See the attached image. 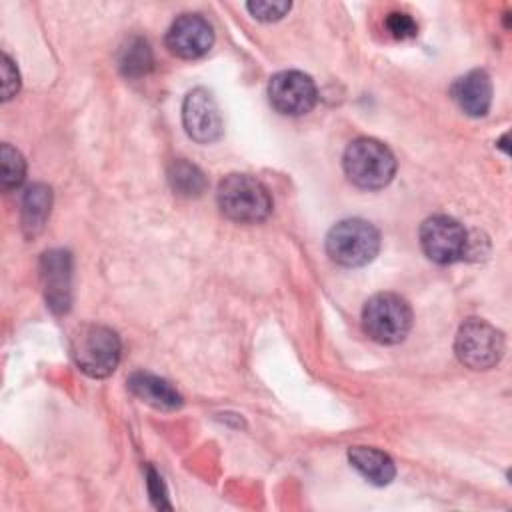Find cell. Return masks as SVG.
<instances>
[{
    "mask_svg": "<svg viewBox=\"0 0 512 512\" xmlns=\"http://www.w3.org/2000/svg\"><path fill=\"white\" fill-rule=\"evenodd\" d=\"M120 350L118 334L102 324H82L70 338L72 360L92 378L112 374L118 366Z\"/></svg>",
    "mask_w": 512,
    "mask_h": 512,
    "instance_id": "obj_1",
    "label": "cell"
},
{
    "mask_svg": "<svg viewBox=\"0 0 512 512\" xmlns=\"http://www.w3.org/2000/svg\"><path fill=\"white\" fill-rule=\"evenodd\" d=\"M222 214L240 224H256L272 212V198L266 186L248 174H230L216 192Z\"/></svg>",
    "mask_w": 512,
    "mask_h": 512,
    "instance_id": "obj_2",
    "label": "cell"
},
{
    "mask_svg": "<svg viewBox=\"0 0 512 512\" xmlns=\"http://www.w3.org/2000/svg\"><path fill=\"white\" fill-rule=\"evenodd\" d=\"M342 164L348 180L366 190L384 188L396 172L394 154L374 138H356L350 142Z\"/></svg>",
    "mask_w": 512,
    "mask_h": 512,
    "instance_id": "obj_3",
    "label": "cell"
},
{
    "mask_svg": "<svg viewBox=\"0 0 512 512\" xmlns=\"http://www.w3.org/2000/svg\"><path fill=\"white\" fill-rule=\"evenodd\" d=\"M380 248L378 230L362 220L348 218L330 228L326 236V252L340 266H364L368 264Z\"/></svg>",
    "mask_w": 512,
    "mask_h": 512,
    "instance_id": "obj_4",
    "label": "cell"
},
{
    "mask_svg": "<svg viewBox=\"0 0 512 512\" xmlns=\"http://www.w3.org/2000/svg\"><path fill=\"white\" fill-rule=\"evenodd\" d=\"M362 326L372 340L380 344H398L410 332L412 310L402 296L380 292L364 304Z\"/></svg>",
    "mask_w": 512,
    "mask_h": 512,
    "instance_id": "obj_5",
    "label": "cell"
},
{
    "mask_svg": "<svg viewBox=\"0 0 512 512\" xmlns=\"http://www.w3.org/2000/svg\"><path fill=\"white\" fill-rule=\"evenodd\" d=\"M454 350L458 360L472 370L496 366L504 354V336L482 318H468L456 334Z\"/></svg>",
    "mask_w": 512,
    "mask_h": 512,
    "instance_id": "obj_6",
    "label": "cell"
},
{
    "mask_svg": "<svg viewBox=\"0 0 512 512\" xmlns=\"http://www.w3.org/2000/svg\"><path fill=\"white\" fill-rule=\"evenodd\" d=\"M424 254L438 264H452L468 254V234L450 216H432L420 226Z\"/></svg>",
    "mask_w": 512,
    "mask_h": 512,
    "instance_id": "obj_7",
    "label": "cell"
},
{
    "mask_svg": "<svg viewBox=\"0 0 512 512\" xmlns=\"http://www.w3.org/2000/svg\"><path fill=\"white\" fill-rule=\"evenodd\" d=\"M268 98L280 114L302 116L314 108L318 90L308 74L298 70H284L270 78Z\"/></svg>",
    "mask_w": 512,
    "mask_h": 512,
    "instance_id": "obj_8",
    "label": "cell"
},
{
    "mask_svg": "<svg viewBox=\"0 0 512 512\" xmlns=\"http://www.w3.org/2000/svg\"><path fill=\"white\" fill-rule=\"evenodd\" d=\"M182 122L188 136L200 144H208L222 134V116L214 96L206 88H194L182 104Z\"/></svg>",
    "mask_w": 512,
    "mask_h": 512,
    "instance_id": "obj_9",
    "label": "cell"
},
{
    "mask_svg": "<svg viewBox=\"0 0 512 512\" xmlns=\"http://www.w3.org/2000/svg\"><path fill=\"white\" fill-rule=\"evenodd\" d=\"M214 42L210 22L200 14L178 16L166 32V46L172 54L192 60L204 56Z\"/></svg>",
    "mask_w": 512,
    "mask_h": 512,
    "instance_id": "obj_10",
    "label": "cell"
},
{
    "mask_svg": "<svg viewBox=\"0 0 512 512\" xmlns=\"http://www.w3.org/2000/svg\"><path fill=\"white\" fill-rule=\"evenodd\" d=\"M70 254L64 250H50L42 256L40 276L46 302L54 312H66L70 306Z\"/></svg>",
    "mask_w": 512,
    "mask_h": 512,
    "instance_id": "obj_11",
    "label": "cell"
},
{
    "mask_svg": "<svg viewBox=\"0 0 512 512\" xmlns=\"http://www.w3.org/2000/svg\"><path fill=\"white\" fill-rule=\"evenodd\" d=\"M452 96L468 116H484L492 102V82L484 70H472L458 78Z\"/></svg>",
    "mask_w": 512,
    "mask_h": 512,
    "instance_id": "obj_12",
    "label": "cell"
},
{
    "mask_svg": "<svg viewBox=\"0 0 512 512\" xmlns=\"http://www.w3.org/2000/svg\"><path fill=\"white\" fill-rule=\"evenodd\" d=\"M128 388L136 398L158 410H176L182 406V396L176 388L150 372H134L128 378Z\"/></svg>",
    "mask_w": 512,
    "mask_h": 512,
    "instance_id": "obj_13",
    "label": "cell"
},
{
    "mask_svg": "<svg viewBox=\"0 0 512 512\" xmlns=\"http://www.w3.org/2000/svg\"><path fill=\"white\" fill-rule=\"evenodd\" d=\"M348 460L350 464L372 484L376 486H384L390 484L396 468L392 458L376 448L370 446H354L348 450Z\"/></svg>",
    "mask_w": 512,
    "mask_h": 512,
    "instance_id": "obj_14",
    "label": "cell"
},
{
    "mask_svg": "<svg viewBox=\"0 0 512 512\" xmlns=\"http://www.w3.org/2000/svg\"><path fill=\"white\" fill-rule=\"evenodd\" d=\"M52 192L46 184H32L22 200V228L26 236H36L50 214Z\"/></svg>",
    "mask_w": 512,
    "mask_h": 512,
    "instance_id": "obj_15",
    "label": "cell"
},
{
    "mask_svg": "<svg viewBox=\"0 0 512 512\" xmlns=\"http://www.w3.org/2000/svg\"><path fill=\"white\" fill-rule=\"evenodd\" d=\"M168 182H170L174 194L184 196V198H196L208 186L204 172L186 160H174L170 164Z\"/></svg>",
    "mask_w": 512,
    "mask_h": 512,
    "instance_id": "obj_16",
    "label": "cell"
},
{
    "mask_svg": "<svg viewBox=\"0 0 512 512\" xmlns=\"http://www.w3.org/2000/svg\"><path fill=\"white\" fill-rule=\"evenodd\" d=\"M118 64H120V70H122L124 76L136 78V76L148 74L152 70V64H154L152 50H150L148 42L142 40V38L128 40V44L120 52Z\"/></svg>",
    "mask_w": 512,
    "mask_h": 512,
    "instance_id": "obj_17",
    "label": "cell"
},
{
    "mask_svg": "<svg viewBox=\"0 0 512 512\" xmlns=\"http://www.w3.org/2000/svg\"><path fill=\"white\" fill-rule=\"evenodd\" d=\"M0 160H2V176H0L2 188L4 190L18 188L26 174V162H24L22 154L16 148H12L10 144H2Z\"/></svg>",
    "mask_w": 512,
    "mask_h": 512,
    "instance_id": "obj_18",
    "label": "cell"
},
{
    "mask_svg": "<svg viewBox=\"0 0 512 512\" xmlns=\"http://www.w3.org/2000/svg\"><path fill=\"white\" fill-rule=\"evenodd\" d=\"M386 28L388 32L396 38V40H408V38H414L418 34V24L416 20L406 14V12H390L386 16Z\"/></svg>",
    "mask_w": 512,
    "mask_h": 512,
    "instance_id": "obj_19",
    "label": "cell"
},
{
    "mask_svg": "<svg viewBox=\"0 0 512 512\" xmlns=\"http://www.w3.org/2000/svg\"><path fill=\"white\" fill-rule=\"evenodd\" d=\"M248 10L254 18L262 20V22H274L280 20L288 10H290V2L284 0H274V2H248Z\"/></svg>",
    "mask_w": 512,
    "mask_h": 512,
    "instance_id": "obj_20",
    "label": "cell"
},
{
    "mask_svg": "<svg viewBox=\"0 0 512 512\" xmlns=\"http://www.w3.org/2000/svg\"><path fill=\"white\" fill-rule=\"evenodd\" d=\"M20 88V76L8 54H2V100H10Z\"/></svg>",
    "mask_w": 512,
    "mask_h": 512,
    "instance_id": "obj_21",
    "label": "cell"
},
{
    "mask_svg": "<svg viewBox=\"0 0 512 512\" xmlns=\"http://www.w3.org/2000/svg\"><path fill=\"white\" fill-rule=\"evenodd\" d=\"M148 492L158 508H170V504L166 500L164 486H162V478L158 476V472L154 468H148Z\"/></svg>",
    "mask_w": 512,
    "mask_h": 512,
    "instance_id": "obj_22",
    "label": "cell"
}]
</instances>
